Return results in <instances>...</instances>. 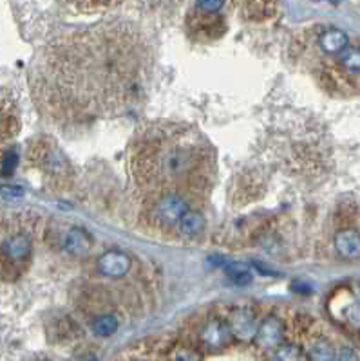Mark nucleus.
I'll return each instance as SVG.
<instances>
[{"instance_id":"nucleus-21","label":"nucleus","mask_w":360,"mask_h":361,"mask_svg":"<svg viewBox=\"0 0 360 361\" xmlns=\"http://www.w3.org/2000/svg\"><path fill=\"white\" fill-rule=\"evenodd\" d=\"M200 354L195 353L194 349H187V347H183V349H178L174 353L172 361H200Z\"/></svg>"},{"instance_id":"nucleus-15","label":"nucleus","mask_w":360,"mask_h":361,"mask_svg":"<svg viewBox=\"0 0 360 361\" xmlns=\"http://www.w3.org/2000/svg\"><path fill=\"white\" fill-rule=\"evenodd\" d=\"M246 15L254 20H263L271 15V11L276 9L274 2H246L245 4Z\"/></svg>"},{"instance_id":"nucleus-11","label":"nucleus","mask_w":360,"mask_h":361,"mask_svg":"<svg viewBox=\"0 0 360 361\" xmlns=\"http://www.w3.org/2000/svg\"><path fill=\"white\" fill-rule=\"evenodd\" d=\"M31 249H33V246H31L30 237L26 235H15L4 242L6 256L13 262H20L24 261V258H30Z\"/></svg>"},{"instance_id":"nucleus-23","label":"nucleus","mask_w":360,"mask_h":361,"mask_svg":"<svg viewBox=\"0 0 360 361\" xmlns=\"http://www.w3.org/2000/svg\"><path fill=\"white\" fill-rule=\"evenodd\" d=\"M337 361H360V360H359V354H356L352 347H342Z\"/></svg>"},{"instance_id":"nucleus-10","label":"nucleus","mask_w":360,"mask_h":361,"mask_svg":"<svg viewBox=\"0 0 360 361\" xmlns=\"http://www.w3.org/2000/svg\"><path fill=\"white\" fill-rule=\"evenodd\" d=\"M347 34L340 29H328L319 38V46L326 55H340L342 51L347 49Z\"/></svg>"},{"instance_id":"nucleus-22","label":"nucleus","mask_w":360,"mask_h":361,"mask_svg":"<svg viewBox=\"0 0 360 361\" xmlns=\"http://www.w3.org/2000/svg\"><path fill=\"white\" fill-rule=\"evenodd\" d=\"M77 8L80 9H93V11H98V9H110V8H116V2H78L75 4Z\"/></svg>"},{"instance_id":"nucleus-9","label":"nucleus","mask_w":360,"mask_h":361,"mask_svg":"<svg viewBox=\"0 0 360 361\" xmlns=\"http://www.w3.org/2000/svg\"><path fill=\"white\" fill-rule=\"evenodd\" d=\"M205 226H207L205 215L198 210H191L183 215V218L178 223V231L185 239H194L203 233Z\"/></svg>"},{"instance_id":"nucleus-16","label":"nucleus","mask_w":360,"mask_h":361,"mask_svg":"<svg viewBox=\"0 0 360 361\" xmlns=\"http://www.w3.org/2000/svg\"><path fill=\"white\" fill-rule=\"evenodd\" d=\"M309 361H335V350L328 341H315L309 349Z\"/></svg>"},{"instance_id":"nucleus-4","label":"nucleus","mask_w":360,"mask_h":361,"mask_svg":"<svg viewBox=\"0 0 360 361\" xmlns=\"http://www.w3.org/2000/svg\"><path fill=\"white\" fill-rule=\"evenodd\" d=\"M229 327L232 336L241 341L254 340L257 334V324H255V315L248 307H238L233 309L229 318Z\"/></svg>"},{"instance_id":"nucleus-5","label":"nucleus","mask_w":360,"mask_h":361,"mask_svg":"<svg viewBox=\"0 0 360 361\" xmlns=\"http://www.w3.org/2000/svg\"><path fill=\"white\" fill-rule=\"evenodd\" d=\"M132 261L131 256L122 251L103 253L96 262L98 273L107 278H122L129 273Z\"/></svg>"},{"instance_id":"nucleus-17","label":"nucleus","mask_w":360,"mask_h":361,"mask_svg":"<svg viewBox=\"0 0 360 361\" xmlns=\"http://www.w3.org/2000/svg\"><path fill=\"white\" fill-rule=\"evenodd\" d=\"M0 195H2L6 201H18V199H22L24 195H26V192H24L22 186L4 185V186H0Z\"/></svg>"},{"instance_id":"nucleus-19","label":"nucleus","mask_w":360,"mask_h":361,"mask_svg":"<svg viewBox=\"0 0 360 361\" xmlns=\"http://www.w3.org/2000/svg\"><path fill=\"white\" fill-rule=\"evenodd\" d=\"M346 320L353 329H360V300H355V302L347 306Z\"/></svg>"},{"instance_id":"nucleus-18","label":"nucleus","mask_w":360,"mask_h":361,"mask_svg":"<svg viewBox=\"0 0 360 361\" xmlns=\"http://www.w3.org/2000/svg\"><path fill=\"white\" fill-rule=\"evenodd\" d=\"M18 164V154L15 150H8L2 159V176H11Z\"/></svg>"},{"instance_id":"nucleus-3","label":"nucleus","mask_w":360,"mask_h":361,"mask_svg":"<svg viewBox=\"0 0 360 361\" xmlns=\"http://www.w3.org/2000/svg\"><path fill=\"white\" fill-rule=\"evenodd\" d=\"M232 332H230L229 322L223 318L208 320L200 331V343L207 350H221L230 343Z\"/></svg>"},{"instance_id":"nucleus-1","label":"nucleus","mask_w":360,"mask_h":361,"mask_svg":"<svg viewBox=\"0 0 360 361\" xmlns=\"http://www.w3.org/2000/svg\"><path fill=\"white\" fill-rule=\"evenodd\" d=\"M183 131L176 136V143H167L165 136L150 138L138 145V150L132 159L134 173L140 183L145 185L163 186L161 195L165 193V186L185 183L187 188L198 192H207L210 188L208 177L203 172H198V164L201 161L200 143L188 141L179 143Z\"/></svg>"},{"instance_id":"nucleus-13","label":"nucleus","mask_w":360,"mask_h":361,"mask_svg":"<svg viewBox=\"0 0 360 361\" xmlns=\"http://www.w3.org/2000/svg\"><path fill=\"white\" fill-rule=\"evenodd\" d=\"M270 361H302V350L292 343H281L270 354Z\"/></svg>"},{"instance_id":"nucleus-2","label":"nucleus","mask_w":360,"mask_h":361,"mask_svg":"<svg viewBox=\"0 0 360 361\" xmlns=\"http://www.w3.org/2000/svg\"><path fill=\"white\" fill-rule=\"evenodd\" d=\"M187 211H191V201L179 192H169L154 199L148 210V218L153 226L167 230L178 224Z\"/></svg>"},{"instance_id":"nucleus-14","label":"nucleus","mask_w":360,"mask_h":361,"mask_svg":"<svg viewBox=\"0 0 360 361\" xmlns=\"http://www.w3.org/2000/svg\"><path fill=\"white\" fill-rule=\"evenodd\" d=\"M340 67L347 72H360V49H355V47H347L346 51H342L339 55Z\"/></svg>"},{"instance_id":"nucleus-8","label":"nucleus","mask_w":360,"mask_h":361,"mask_svg":"<svg viewBox=\"0 0 360 361\" xmlns=\"http://www.w3.org/2000/svg\"><path fill=\"white\" fill-rule=\"evenodd\" d=\"M64 249L71 256H85L93 249V237L84 228H71L64 237Z\"/></svg>"},{"instance_id":"nucleus-6","label":"nucleus","mask_w":360,"mask_h":361,"mask_svg":"<svg viewBox=\"0 0 360 361\" xmlns=\"http://www.w3.org/2000/svg\"><path fill=\"white\" fill-rule=\"evenodd\" d=\"M284 334V324L279 316H268L263 324L257 327V334H255L254 341L261 349H276L279 347L281 340Z\"/></svg>"},{"instance_id":"nucleus-20","label":"nucleus","mask_w":360,"mask_h":361,"mask_svg":"<svg viewBox=\"0 0 360 361\" xmlns=\"http://www.w3.org/2000/svg\"><path fill=\"white\" fill-rule=\"evenodd\" d=\"M225 8V2H217V0H203V2H198L195 4V9L201 13H205V15H216V13H219V9Z\"/></svg>"},{"instance_id":"nucleus-12","label":"nucleus","mask_w":360,"mask_h":361,"mask_svg":"<svg viewBox=\"0 0 360 361\" xmlns=\"http://www.w3.org/2000/svg\"><path fill=\"white\" fill-rule=\"evenodd\" d=\"M120 327V322L115 315H100L98 318L93 320L91 324V331L100 338H109L112 336Z\"/></svg>"},{"instance_id":"nucleus-7","label":"nucleus","mask_w":360,"mask_h":361,"mask_svg":"<svg viewBox=\"0 0 360 361\" xmlns=\"http://www.w3.org/2000/svg\"><path fill=\"white\" fill-rule=\"evenodd\" d=\"M335 249L346 261H359L360 258V233L352 228L340 230L335 233Z\"/></svg>"}]
</instances>
